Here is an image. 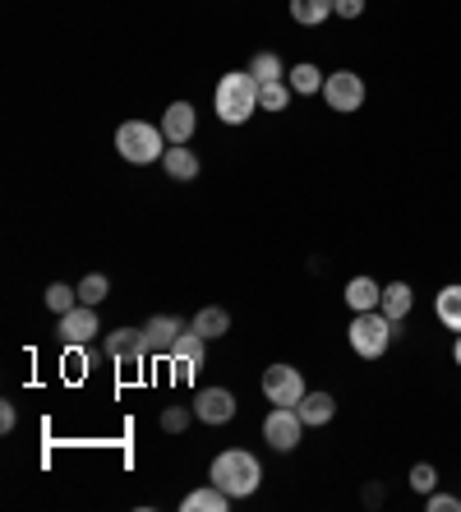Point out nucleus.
Wrapping results in <instances>:
<instances>
[{"instance_id":"28","label":"nucleus","mask_w":461,"mask_h":512,"mask_svg":"<svg viewBox=\"0 0 461 512\" xmlns=\"http://www.w3.org/2000/svg\"><path fill=\"white\" fill-rule=\"evenodd\" d=\"M411 489L415 494H434L438 489V466H429V462L411 466Z\"/></svg>"},{"instance_id":"25","label":"nucleus","mask_w":461,"mask_h":512,"mask_svg":"<svg viewBox=\"0 0 461 512\" xmlns=\"http://www.w3.org/2000/svg\"><path fill=\"white\" fill-rule=\"evenodd\" d=\"M249 74H254V79H259V84H272V79H282V56H277V51H259V56L249 60Z\"/></svg>"},{"instance_id":"6","label":"nucleus","mask_w":461,"mask_h":512,"mask_svg":"<svg viewBox=\"0 0 461 512\" xmlns=\"http://www.w3.org/2000/svg\"><path fill=\"white\" fill-rule=\"evenodd\" d=\"M305 420H300L296 406H272L268 416H263V439H268V448H277V453H296L300 439H305Z\"/></svg>"},{"instance_id":"2","label":"nucleus","mask_w":461,"mask_h":512,"mask_svg":"<svg viewBox=\"0 0 461 512\" xmlns=\"http://www.w3.org/2000/svg\"><path fill=\"white\" fill-rule=\"evenodd\" d=\"M213 107L226 125H245L254 111H259V79L249 70H231L217 79V93H213Z\"/></svg>"},{"instance_id":"21","label":"nucleus","mask_w":461,"mask_h":512,"mask_svg":"<svg viewBox=\"0 0 461 512\" xmlns=\"http://www.w3.org/2000/svg\"><path fill=\"white\" fill-rule=\"evenodd\" d=\"M291 19L300 28H319L332 19V0H291Z\"/></svg>"},{"instance_id":"17","label":"nucleus","mask_w":461,"mask_h":512,"mask_svg":"<svg viewBox=\"0 0 461 512\" xmlns=\"http://www.w3.org/2000/svg\"><path fill=\"white\" fill-rule=\"evenodd\" d=\"M162 167L171 180H194L199 176V157H194V148H185V143H166Z\"/></svg>"},{"instance_id":"4","label":"nucleus","mask_w":461,"mask_h":512,"mask_svg":"<svg viewBox=\"0 0 461 512\" xmlns=\"http://www.w3.org/2000/svg\"><path fill=\"white\" fill-rule=\"evenodd\" d=\"M116 153L125 157V162H134V167H153V162H162V153H166L162 125H148V120H125V125L116 130Z\"/></svg>"},{"instance_id":"30","label":"nucleus","mask_w":461,"mask_h":512,"mask_svg":"<svg viewBox=\"0 0 461 512\" xmlns=\"http://www.w3.org/2000/svg\"><path fill=\"white\" fill-rule=\"evenodd\" d=\"M425 508L429 512H461V499H457V494H443V489H434V494H425Z\"/></svg>"},{"instance_id":"24","label":"nucleus","mask_w":461,"mask_h":512,"mask_svg":"<svg viewBox=\"0 0 461 512\" xmlns=\"http://www.w3.org/2000/svg\"><path fill=\"white\" fill-rule=\"evenodd\" d=\"M203 351H208V337H199L194 328H185V333L176 337V351H171V356L190 360V365H203Z\"/></svg>"},{"instance_id":"16","label":"nucleus","mask_w":461,"mask_h":512,"mask_svg":"<svg viewBox=\"0 0 461 512\" xmlns=\"http://www.w3.org/2000/svg\"><path fill=\"white\" fill-rule=\"evenodd\" d=\"M434 319L448 328V333H461V282H448L434 296Z\"/></svg>"},{"instance_id":"27","label":"nucleus","mask_w":461,"mask_h":512,"mask_svg":"<svg viewBox=\"0 0 461 512\" xmlns=\"http://www.w3.org/2000/svg\"><path fill=\"white\" fill-rule=\"evenodd\" d=\"M60 370L70 374V379H83V374H88V346H65V356H60Z\"/></svg>"},{"instance_id":"26","label":"nucleus","mask_w":461,"mask_h":512,"mask_svg":"<svg viewBox=\"0 0 461 512\" xmlns=\"http://www.w3.org/2000/svg\"><path fill=\"white\" fill-rule=\"evenodd\" d=\"M107 296H111V282L102 273H88L79 282V305H93V310H97V305H102Z\"/></svg>"},{"instance_id":"32","label":"nucleus","mask_w":461,"mask_h":512,"mask_svg":"<svg viewBox=\"0 0 461 512\" xmlns=\"http://www.w3.org/2000/svg\"><path fill=\"white\" fill-rule=\"evenodd\" d=\"M166 360H171V379L176 383H190L194 370H199V365H190V360H180V356H166Z\"/></svg>"},{"instance_id":"13","label":"nucleus","mask_w":461,"mask_h":512,"mask_svg":"<svg viewBox=\"0 0 461 512\" xmlns=\"http://www.w3.org/2000/svg\"><path fill=\"white\" fill-rule=\"evenodd\" d=\"M379 310L388 314L397 328L406 323V314L415 310V291H411V282H388L383 286V300H379Z\"/></svg>"},{"instance_id":"15","label":"nucleus","mask_w":461,"mask_h":512,"mask_svg":"<svg viewBox=\"0 0 461 512\" xmlns=\"http://www.w3.org/2000/svg\"><path fill=\"white\" fill-rule=\"evenodd\" d=\"M379 300H383V286L374 282V277H351V282H346V305H351V314L379 310Z\"/></svg>"},{"instance_id":"33","label":"nucleus","mask_w":461,"mask_h":512,"mask_svg":"<svg viewBox=\"0 0 461 512\" xmlns=\"http://www.w3.org/2000/svg\"><path fill=\"white\" fill-rule=\"evenodd\" d=\"M14 425H19V411H14V402H0V434H10Z\"/></svg>"},{"instance_id":"29","label":"nucleus","mask_w":461,"mask_h":512,"mask_svg":"<svg viewBox=\"0 0 461 512\" xmlns=\"http://www.w3.org/2000/svg\"><path fill=\"white\" fill-rule=\"evenodd\" d=\"M190 420H194V406H166V411H162V429H166V434L190 429Z\"/></svg>"},{"instance_id":"5","label":"nucleus","mask_w":461,"mask_h":512,"mask_svg":"<svg viewBox=\"0 0 461 512\" xmlns=\"http://www.w3.org/2000/svg\"><path fill=\"white\" fill-rule=\"evenodd\" d=\"M365 79L355 70H332L328 79H323V102H328V111H337V116H351V111L365 107Z\"/></svg>"},{"instance_id":"34","label":"nucleus","mask_w":461,"mask_h":512,"mask_svg":"<svg viewBox=\"0 0 461 512\" xmlns=\"http://www.w3.org/2000/svg\"><path fill=\"white\" fill-rule=\"evenodd\" d=\"M452 360H457V370H461V333H457V342H452Z\"/></svg>"},{"instance_id":"9","label":"nucleus","mask_w":461,"mask_h":512,"mask_svg":"<svg viewBox=\"0 0 461 512\" xmlns=\"http://www.w3.org/2000/svg\"><path fill=\"white\" fill-rule=\"evenodd\" d=\"M97 333H102V328H97L93 305H74L70 314H60V328H56L60 346H93Z\"/></svg>"},{"instance_id":"11","label":"nucleus","mask_w":461,"mask_h":512,"mask_svg":"<svg viewBox=\"0 0 461 512\" xmlns=\"http://www.w3.org/2000/svg\"><path fill=\"white\" fill-rule=\"evenodd\" d=\"M194 420H203V425H231L236 420V393L231 388H203L194 397Z\"/></svg>"},{"instance_id":"22","label":"nucleus","mask_w":461,"mask_h":512,"mask_svg":"<svg viewBox=\"0 0 461 512\" xmlns=\"http://www.w3.org/2000/svg\"><path fill=\"white\" fill-rule=\"evenodd\" d=\"M291 97H296V88L286 84V79L259 84V111H286V107H291Z\"/></svg>"},{"instance_id":"12","label":"nucleus","mask_w":461,"mask_h":512,"mask_svg":"<svg viewBox=\"0 0 461 512\" xmlns=\"http://www.w3.org/2000/svg\"><path fill=\"white\" fill-rule=\"evenodd\" d=\"M194 130H199V116H194L190 102H171V107L162 111V134H166V143H190Z\"/></svg>"},{"instance_id":"7","label":"nucleus","mask_w":461,"mask_h":512,"mask_svg":"<svg viewBox=\"0 0 461 512\" xmlns=\"http://www.w3.org/2000/svg\"><path fill=\"white\" fill-rule=\"evenodd\" d=\"M305 393H309L305 374H300L296 365H268V370H263V397H268L272 406H296Z\"/></svg>"},{"instance_id":"31","label":"nucleus","mask_w":461,"mask_h":512,"mask_svg":"<svg viewBox=\"0 0 461 512\" xmlns=\"http://www.w3.org/2000/svg\"><path fill=\"white\" fill-rule=\"evenodd\" d=\"M332 14H337V19H360V14H365V0H332Z\"/></svg>"},{"instance_id":"18","label":"nucleus","mask_w":461,"mask_h":512,"mask_svg":"<svg viewBox=\"0 0 461 512\" xmlns=\"http://www.w3.org/2000/svg\"><path fill=\"white\" fill-rule=\"evenodd\" d=\"M231 503H236V499L208 480V489H194V494H185V503H180V508H185V512H226Z\"/></svg>"},{"instance_id":"10","label":"nucleus","mask_w":461,"mask_h":512,"mask_svg":"<svg viewBox=\"0 0 461 512\" xmlns=\"http://www.w3.org/2000/svg\"><path fill=\"white\" fill-rule=\"evenodd\" d=\"M190 323L180 319V314H153V319L143 323V342H148V356H171L176 351V337L185 333Z\"/></svg>"},{"instance_id":"1","label":"nucleus","mask_w":461,"mask_h":512,"mask_svg":"<svg viewBox=\"0 0 461 512\" xmlns=\"http://www.w3.org/2000/svg\"><path fill=\"white\" fill-rule=\"evenodd\" d=\"M208 480H213L217 489H226L231 499H249V494L263 485V462L249 453V448H226V453L213 457Z\"/></svg>"},{"instance_id":"3","label":"nucleus","mask_w":461,"mask_h":512,"mask_svg":"<svg viewBox=\"0 0 461 512\" xmlns=\"http://www.w3.org/2000/svg\"><path fill=\"white\" fill-rule=\"evenodd\" d=\"M397 333H402V328H397L383 310H365V314H351L346 342H351V351L360 360H379V356H388V346Z\"/></svg>"},{"instance_id":"19","label":"nucleus","mask_w":461,"mask_h":512,"mask_svg":"<svg viewBox=\"0 0 461 512\" xmlns=\"http://www.w3.org/2000/svg\"><path fill=\"white\" fill-rule=\"evenodd\" d=\"M190 328H194L199 337H208V342H217V337L231 333V314H226L222 305H208V310H199V314L190 319Z\"/></svg>"},{"instance_id":"20","label":"nucleus","mask_w":461,"mask_h":512,"mask_svg":"<svg viewBox=\"0 0 461 512\" xmlns=\"http://www.w3.org/2000/svg\"><path fill=\"white\" fill-rule=\"evenodd\" d=\"M286 84L296 88V97H314V93H323V70L309 65V60H300V65L286 70Z\"/></svg>"},{"instance_id":"14","label":"nucleus","mask_w":461,"mask_h":512,"mask_svg":"<svg viewBox=\"0 0 461 512\" xmlns=\"http://www.w3.org/2000/svg\"><path fill=\"white\" fill-rule=\"evenodd\" d=\"M296 411H300V420H305L309 429H323L332 416H337V397L332 393H305L296 402Z\"/></svg>"},{"instance_id":"23","label":"nucleus","mask_w":461,"mask_h":512,"mask_svg":"<svg viewBox=\"0 0 461 512\" xmlns=\"http://www.w3.org/2000/svg\"><path fill=\"white\" fill-rule=\"evenodd\" d=\"M42 300H47V310H51V314H56V319H60V314H70L74 305H79V286L51 282V286H47V296H42Z\"/></svg>"},{"instance_id":"8","label":"nucleus","mask_w":461,"mask_h":512,"mask_svg":"<svg viewBox=\"0 0 461 512\" xmlns=\"http://www.w3.org/2000/svg\"><path fill=\"white\" fill-rule=\"evenodd\" d=\"M102 351H107V360H111V365H120V370H139L143 360H148L143 328H116V333H107Z\"/></svg>"}]
</instances>
